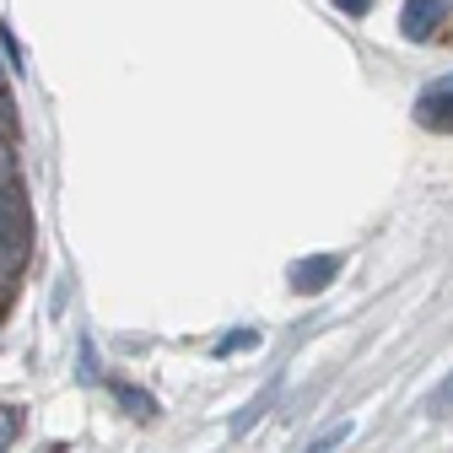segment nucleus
Masks as SVG:
<instances>
[{
    "instance_id": "nucleus-1",
    "label": "nucleus",
    "mask_w": 453,
    "mask_h": 453,
    "mask_svg": "<svg viewBox=\"0 0 453 453\" xmlns=\"http://www.w3.org/2000/svg\"><path fill=\"white\" fill-rule=\"evenodd\" d=\"M442 17H448L442 0H405V6H400V33H405L411 43H426V38L442 27Z\"/></svg>"
},
{
    "instance_id": "nucleus-2",
    "label": "nucleus",
    "mask_w": 453,
    "mask_h": 453,
    "mask_svg": "<svg viewBox=\"0 0 453 453\" xmlns=\"http://www.w3.org/2000/svg\"><path fill=\"white\" fill-rule=\"evenodd\" d=\"M334 275H340V254H308V259H297V265H292V287L313 297V292H324V287H329Z\"/></svg>"
},
{
    "instance_id": "nucleus-3",
    "label": "nucleus",
    "mask_w": 453,
    "mask_h": 453,
    "mask_svg": "<svg viewBox=\"0 0 453 453\" xmlns=\"http://www.w3.org/2000/svg\"><path fill=\"white\" fill-rule=\"evenodd\" d=\"M22 254V216H17V200L0 189V270Z\"/></svg>"
},
{
    "instance_id": "nucleus-4",
    "label": "nucleus",
    "mask_w": 453,
    "mask_h": 453,
    "mask_svg": "<svg viewBox=\"0 0 453 453\" xmlns=\"http://www.w3.org/2000/svg\"><path fill=\"white\" fill-rule=\"evenodd\" d=\"M275 394H280V383H270V388H259V394H254V400H249V405H243V411H238L233 421H226V432H233V437H243V432H249V426H254V421H259V416H265L270 405H275Z\"/></svg>"
},
{
    "instance_id": "nucleus-5",
    "label": "nucleus",
    "mask_w": 453,
    "mask_h": 453,
    "mask_svg": "<svg viewBox=\"0 0 453 453\" xmlns=\"http://www.w3.org/2000/svg\"><path fill=\"white\" fill-rule=\"evenodd\" d=\"M113 400H119L135 421H151L157 416V400H151V394H141V388H130V383H113Z\"/></svg>"
},
{
    "instance_id": "nucleus-6",
    "label": "nucleus",
    "mask_w": 453,
    "mask_h": 453,
    "mask_svg": "<svg viewBox=\"0 0 453 453\" xmlns=\"http://www.w3.org/2000/svg\"><path fill=\"white\" fill-rule=\"evenodd\" d=\"M259 346V329H233L216 340V357H233V351H254Z\"/></svg>"
},
{
    "instance_id": "nucleus-7",
    "label": "nucleus",
    "mask_w": 453,
    "mask_h": 453,
    "mask_svg": "<svg viewBox=\"0 0 453 453\" xmlns=\"http://www.w3.org/2000/svg\"><path fill=\"white\" fill-rule=\"evenodd\" d=\"M346 437H351V421H334V426H329L324 437H313V442H308L303 453H334V448H340V442H346Z\"/></svg>"
},
{
    "instance_id": "nucleus-8",
    "label": "nucleus",
    "mask_w": 453,
    "mask_h": 453,
    "mask_svg": "<svg viewBox=\"0 0 453 453\" xmlns=\"http://www.w3.org/2000/svg\"><path fill=\"white\" fill-rule=\"evenodd\" d=\"M426 411H432V416H453V372H448V378H442V383L432 388V400H426Z\"/></svg>"
},
{
    "instance_id": "nucleus-9",
    "label": "nucleus",
    "mask_w": 453,
    "mask_h": 453,
    "mask_svg": "<svg viewBox=\"0 0 453 453\" xmlns=\"http://www.w3.org/2000/svg\"><path fill=\"white\" fill-rule=\"evenodd\" d=\"M17 442V411L12 405H0V453H6Z\"/></svg>"
},
{
    "instance_id": "nucleus-10",
    "label": "nucleus",
    "mask_w": 453,
    "mask_h": 453,
    "mask_svg": "<svg viewBox=\"0 0 453 453\" xmlns=\"http://www.w3.org/2000/svg\"><path fill=\"white\" fill-rule=\"evenodd\" d=\"M81 383H97V357H92V340H81Z\"/></svg>"
},
{
    "instance_id": "nucleus-11",
    "label": "nucleus",
    "mask_w": 453,
    "mask_h": 453,
    "mask_svg": "<svg viewBox=\"0 0 453 453\" xmlns=\"http://www.w3.org/2000/svg\"><path fill=\"white\" fill-rule=\"evenodd\" d=\"M0 49H6V60H12V71H27V60H22V49H17V38H12V33H0Z\"/></svg>"
},
{
    "instance_id": "nucleus-12",
    "label": "nucleus",
    "mask_w": 453,
    "mask_h": 453,
    "mask_svg": "<svg viewBox=\"0 0 453 453\" xmlns=\"http://www.w3.org/2000/svg\"><path fill=\"white\" fill-rule=\"evenodd\" d=\"M426 97H437V103H453V76H442L437 87H426Z\"/></svg>"
},
{
    "instance_id": "nucleus-13",
    "label": "nucleus",
    "mask_w": 453,
    "mask_h": 453,
    "mask_svg": "<svg viewBox=\"0 0 453 453\" xmlns=\"http://www.w3.org/2000/svg\"><path fill=\"white\" fill-rule=\"evenodd\" d=\"M334 6H340V12H346V17H362V12L372 6V0H334Z\"/></svg>"
},
{
    "instance_id": "nucleus-14",
    "label": "nucleus",
    "mask_w": 453,
    "mask_h": 453,
    "mask_svg": "<svg viewBox=\"0 0 453 453\" xmlns=\"http://www.w3.org/2000/svg\"><path fill=\"white\" fill-rule=\"evenodd\" d=\"M6 130H12V103L0 97V135H6Z\"/></svg>"
}]
</instances>
